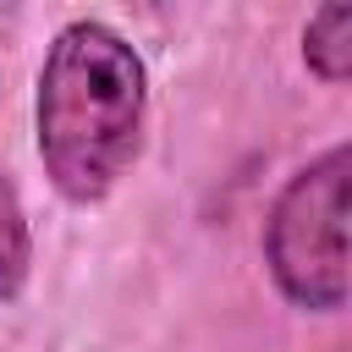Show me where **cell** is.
<instances>
[{"instance_id": "obj_3", "label": "cell", "mask_w": 352, "mask_h": 352, "mask_svg": "<svg viewBox=\"0 0 352 352\" xmlns=\"http://www.w3.org/2000/svg\"><path fill=\"white\" fill-rule=\"evenodd\" d=\"M302 60L314 77L324 82H346L352 77V6H324L314 11L308 33H302Z\"/></svg>"}, {"instance_id": "obj_2", "label": "cell", "mask_w": 352, "mask_h": 352, "mask_svg": "<svg viewBox=\"0 0 352 352\" xmlns=\"http://www.w3.org/2000/svg\"><path fill=\"white\" fill-rule=\"evenodd\" d=\"M346 143L324 148L286 182L264 220V258L275 286L314 314H336L346 302Z\"/></svg>"}, {"instance_id": "obj_1", "label": "cell", "mask_w": 352, "mask_h": 352, "mask_svg": "<svg viewBox=\"0 0 352 352\" xmlns=\"http://www.w3.org/2000/svg\"><path fill=\"white\" fill-rule=\"evenodd\" d=\"M148 77L138 50L104 22L55 33L38 72V160L60 198L99 204L138 160Z\"/></svg>"}, {"instance_id": "obj_4", "label": "cell", "mask_w": 352, "mask_h": 352, "mask_svg": "<svg viewBox=\"0 0 352 352\" xmlns=\"http://www.w3.org/2000/svg\"><path fill=\"white\" fill-rule=\"evenodd\" d=\"M28 280V220L16 204V187L0 182V302H11Z\"/></svg>"}]
</instances>
